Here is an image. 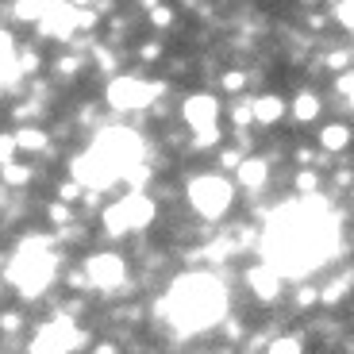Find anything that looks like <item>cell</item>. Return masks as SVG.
<instances>
[{"instance_id": "1", "label": "cell", "mask_w": 354, "mask_h": 354, "mask_svg": "<svg viewBox=\"0 0 354 354\" xmlns=\"http://www.w3.org/2000/svg\"><path fill=\"white\" fill-rule=\"evenodd\" d=\"M231 201H235V185L223 174H201L189 181V204L204 220H220L231 208Z\"/></svg>"}, {"instance_id": "2", "label": "cell", "mask_w": 354, "mask_h": 354, "mask_svg": "<svg viewBox=\"0 0 354 354\" xmlns=\"http://www.w3.org/2000/svg\"><path fill=\"white\" fill-rule=\"evenodd\" d=\"M154 220V201H147L142 193H127L115 204L104 208V231L108 235H124V231H142Z\"/></svg>"}, {"instance_id": "3", "label": "cell", "mask_w": 354, "mask_h": 354, "mask_svg": "<svg viewBox=\"0 0 354 354\" xmlns=\"http://www.w3.org/2000/svg\"><path fill=\"white\" fill-rule=\"evenodd\" d=\"M158 93H162L158 81H147V77H139V73H115L112 85H108V104L120 108V112H139V108H147Z\"/></svg>"}, {"instance_id": "4", "label": "cell", "mask_w": 354, "mask_h": 354, "mask_svg": "<svg viewBox=\"0 0 354 354\" xmlns=\"http://www.w3.org/2000/svg\"><path fill=\"white\" fill-rule=\"evenodd\" d=\"M124 258L120 254H88L85 258V274H88V281H93V289H120L124 285Z\"/></svg>"}, {"instance_id": "5", "label": "cell", "mask_w": 354, "mask_h": 354, "mask_svg": "<svg viewBox=\"0 0 354 354\" xmlns=\"http://www.w3.org/2000/svg\"><path fill=\"white\" fill-rule=\"evenodd\" d=\"M181 115H185V124L193 127V131L216 127V120H220V100H216L212 93H193V97H185V104H181Z\"/></svg>"}, {"instance_id": "6", "label": "cell", "mask_w": 354, "mask_h": 354, "mask_svg": "<svg viewBox=\"0 0 354 354\" xmlns=\"http://www.w3.org/2000/svg\"><path fill=\"white\" fill-rule=\"evenodd\" d=\"M247 285L250 292H254L258 301H277L281 297V274H277V266L274 262H262V266H250L247 270Z\"/></svg>"}, {"instance_id": "7", "label": "cell", "mask_w": 354, "mask_h": 354, "mask_svg": "<svg viewBox=\"0 0 354 354\" xmlns=\"http://www.w3.org/2000/svg\"><path fill=\"white\" fill-rule=\"evenodd\" d=\"M235 181H239L247 193H262L266 181H270V162L266 158H243L235 169Z\"/></svg>"}, {"instance_id": "8", "label": "cell", "mask_w": 354, "mask_h": 354, "mask_svg": "<svg viewBox=\"0 0 354 354\" xmlns=\"http://www.w3.org/2000/svg\"><path fill=\"white\" fill-rule=\"evenodd\" d=\"M351 142H354L351 124H324V127L316 131V147H319L324 154H343Z\"/></svg>"}, {"instance_id": "9", "label": "cell", "mask_w": 354, "mask_h": 354, "mask_svg": "<svg viewBox=\"0 0 354 354\" xmlns=\"http://www.w3.org/2000/svg\"><path fill=\"white\" fill-rule=\"evenodd\" d=\"M250 104H254V124H258V127H274V124H281L285 112H289V104H285L281 97H274V93H266V97H254Z\"/></svg>"}, {"instance_id": "10", "label": "cell", "mask_w": 354, "mask_h": 354, "mask_svg": "<svg viewBox=\"0 0 354 354\" xmlns=\"http://www.w3.org/2000/svg\"><path fill=\"white\" fill-rule=\"evenodd\" d=\"M319 112H324V100H319V93H312V88L297 93V97H292V104H289V115L297 120V124H312Z\"/></svg>"}, {"instance_id": "11", "label": "cell", "mask_w": 354, "mask_h": 354, "mask_svg": "<svg viewBox=\"0 0 354 354\" xmlns=\"http://www.w3.org/2000/svg\"><path fill=\"white\" fill-rule=\"evenodd\" d=\"M16 142H19V154H43L46 142H50V135H46L43 127H19Z\"/></svg>"}, {"instance_id": "12", "label": "cell", "mask_w": 354, "mask_h": 354, "mask_svg": "<svg viewBox=\"0 0 354 354\" xmlns=\"http://www.w3.org/2000/svg\"><path fill=\"white\" fill-rule=\"evenodd\" d=\"M0 181H4V185H12V189H24V185H31V181H35V169L24 166V162H8V166H0Z\"/></svg>"}, {"instance_id": "13", "label": "cell", "mask_w": 354, "mask_h": 354, "mask_svg": "<svg viewBox=\"0 0 354 354\" xmlns=\"http://www.w3.org/2000/svg\"><path fill=\"white\" fill-rule=\"evenodd\" d=\"M43 4L46 0H12V19H19V24H31V19H43Z\"/></svg>"}, {"instance_id": "14", "label": "cell", "mask_w": 354, "mask_h": 354, "mask_svg": "<svg viewBox=\"0 0 354 354\" xmlns=\"http://www.w3.org/2000/svg\"><path fill=\"white\" fill-rule=\"evenodd\" d=\"M39 66H43V58H39L35 46H24V50H16V70H19V77H35Z\"/></svg>"}, {"instance_id": "15", "label": "cell", "mask_w": 354, "mask_h": 354, "mask_svg": "<svg viewBox=\"0 0 354 354\" xmlns=\"http://www.w3.org/2000/svg\"><path fill=\"white\" fill-rule=\"evenodd\" d=\"M316 189H319V174L312 166H304L301 174H297V193H301V196H316Z\"/></svg>"}, {"instance_id": "16", "label": "cell", "mask_w": 354, "mask_h": 354, "mask_svg": "<svg viewBox=\"0 0 354 354\" xmlns=\"http://www.w3.org/2000/svg\"><path fill=\"white\" fill-rule=\"evenodd\" d=\"M81 66H85V62H81V58H70V54H62V58L54 62V73H58V77H62V81H73V77H77V73H81Z\"/></svg>"}, {"instance_id": "17", "label": "cell", "mask_w": 354, "mask_h": 354, "mask_svg": "<svg viewBox=\"0 0 354 354\" xmlns=\"http://www.w3.org/2000/svg\"><path fill=\"white\" fill-rule=\"evenodd\" d=\"M19 154V142H16V131H0V166H8V162H16Z\"/></svg>"}, {"instance_id": "18", "label": "cell", "mask_w": 354, "mask_h": 354, "mask_svg": "<svg viewBox=\"0 0 354 354\" xmlns=\"http://www.w3.org/2000/svg\"><path fill=\"white\" fill-rule=\"evenodd\" d=\"M81 196H85V185H81L77 177H73V181H62V185H58V201H66V204H77Z\"/></svg>"}, {"instance_id": "19", "label": "cell", "mask_w": 354, "mask_h": 354, "mask_svg": "<svg viewBox=\"0 0 354 354\" xmlns=\"http://www.w3.org/2000/svg\"><path fill=\"white\" fill-rule=\"evenodd\" d=\"M335 88H339V93H343L346 108H354V70H343V73H339Z\"/></svg>"}, {"instance_id": "20", "label": "cell", "mask_w": 354, "mask_h": 354, "mask_svg": "<svg viewBox=\"0 0 354 354\" xmlns=\"http://www.w3.org/2000/svg\"><path fill=\"white\" fill-rule=\"evenodd\" d=\"M216 142H220V127H204V131H196L193 151H208V147H216Z\"/></svg>"}, {"instance_id": "21", "label": "cell", "mask_w": 354, "mask_h": 354, "mask_svg": "<svg viewBox=\"0 0 354 354\" xmlns=\"http://www.w3.org/2000/svg\"><path fill=\"white\" fill-rule=\"evenodd\" d=\"M220 85H223V93H239V88L247 85V73H243V70H227L220 77Z\"/></svg>"}, {"instance_id": "22", "label": "cell", "mask_w": 354, "mask_h": 354, "mask_svg": "<svg viewBox=\"0 0 354 354\" xmlns=\"http://www.w3.org/2000/svg\"><path fill=\"white\" fill-rule=\"evenodd\" d=\"M270 354H301V339H297V335L274 339V343H270Z\"/></svg>"}, {"instance_id": "23", "label": "cell", "mask_w": 354, "mask_h": 354, "mask_svg": "<svg viewBox=\"0 0 354 354\" xmlns=\"http://www.w3.org/2000/svg\"><path fill=\"white\" fill-rule=\"evenodd\" d=\"M19 328H24V312H16V308L0 312V331H19Z\"/></svg>"}, {"instance_id": "24", "label": "cell", "mask_w": 354, "mask_h": 354, "mask_svg": "<svg viewBox=\"0 0 354 354\" xmlns=\"http://www.w3.org/2000/svg\"><path fill=\"white\" fill-rule=\"evenodd\" d=\"M247 158L243 151H235V147H227V151H220V169H239V162Z\"/></svg>"}, {"instance_id": "25", "label": "cell", "mask_w": 354, "mask_h": 354, "mask_svg": "<svg viewBox=\"0 0 354 354\" xmlns=\"http://www.w3.org/2000/svg\"><path fill=\"white\" fill-rule=\"evenodd\" d=\"M151 24H154V27H169V24H174V8H169V4L151 8Z\"/></svg>"}, {"instance_id": "26", "label": "cell", "mask_w": 354, "mask_h": 354, "mask_svg": "<svg viewBox=\"0 0 354 354\" xmlns=\"http://www.w3.org/2000/svg\"><path fill=\"white\" fill-rule=\"evenodd\" d=\"M139 58H142V62H154V58H162V43H154V39H147V43L139 46Z\"/></svg>"}, {"instance_id": "27", "label": "cell", "mask_w": 354, "mask_h": 354, "mask_svg": "<svg viewBox=\"0 0 354 354\" xmlns=\"http://www.w3.org/2000/svg\"><path fill=\"white\" fill-rule=\"evenodd\" d=\"M328 66H331V70H343V66H351V50H335V54L328 58Z\"/></svg>"}, {"instance_id": "28", "label": "cell", "mask_w": 354, "mask_h": 354, "mask_svg": "<svg viewBox=\"0 0 354 354\" xmlns=\"http://www.w3.org/2000/svg\"><path fill=\"white\" fill-rule=\"evenodd\" d=\"M335 181H339V185H351V181H354V169H351V166H343V169L335 174Z\"/></svg>"}, {"instance_id": "29", "label": "cell", "mask_w": 354, "mask_h": 354, "mask_svg": "<svg viewBox=\"0 0 354 354\" xmlns=\"http://www.w3.org/2000/svg\"><path fill=\"white\" fill-rule=\"evenodd\" d=\"M93 354H120V351H115V343H97V346H93Z\"/></svg>"}, {"instance_id": "30", "label": "cell", "mask_w": 354, "mask_h": 354, "mask_svg": "<svg viewBox=\"0 0 354 354\" xmlns=\"http://www.w3.org/2000/svg\"><path fill=\"white\" fill-rule=\"evenodd\" d=\"M73 8H97V0H70Z\"/></svg>"}]
</instances>
